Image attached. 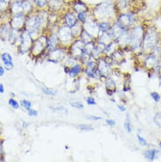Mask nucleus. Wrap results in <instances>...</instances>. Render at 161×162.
<instances>
[{
	"mask_svg": "<svg viewBox=\"0 0 161 162\" xmlns=\"http://www.w3.org/2000/svg\"><path fill=\"white\" fill-rule=\"evenodd\" d=\"M158 41V36L157 32L150 29L147 31L143 39V48L147 50H152L157 45Z\"/></svg>",
	"mask_w": 161,
	"mask_h": 162,
	"instance_id": "obj_1",
	"label": "nucleus"
},
{
	"mask_svg": "<svg viewBox=\"0 0 161 162\" xmlns=\"http://www.w3.org/2000/svg\"><path fill=\"white\" fill-rule=\"evenodd\" d=\"M143 36V31L141 27L135 28L129 37V41L134 48L138 47L141 44Z\"/></svg>",
	"mask_w": 161,
	"mask_h": 162,
	"instance_id": "obj_2",
	"label": "nucleus"
},
{
	"mask_svg": "<svg viewBox=\"0 0 161 162\" xmlns=\"http://www.w3.org/2000/svg\"><path fill=\"white\" fill-rule=\"evenodd\" d=\"M133 18L130 15L128 14H122L118 19V24L122 28L126 29L130 27L133 23Z\"/></svg>",
	"mask_w": 161,
	"mask_h": 162,
	"instance_id": "obj_3",
	"label": "nucleus"
},
{
	"mask_svg": "<svg viewBox=\"0 0 161 162\" xmlns=\"http://www.w3.org/2000/svg\"><path fill=\"white\" fill-rule=\"evenodd\" d=\"M85 43L82 41H77L72 46V54L76 57L81 56V54L85 50Z\"/></svg>",
	"mask_w": 161,
	"mask_h": 162,
	"instance_id": "obj_4",
	"label": "nucleus"
},
{
	"mask_svg": "<svg viewBox=\"0 0 161 162\" xmlns=\"http://www.w3.org/2000/svg\"><path fill=\"white\" fill-rule=\"evenodd\" d=\"M71 31L69 26L62 28L59 31V37L63 42L69 41L71 40Z\"/></svg>",
	"mask_w": 161,
	"mask_h": 162,
	"instance_id": "obj_5",
	"label": "nucleus"
},
{
	"mask_svg": "<svg viewBox=\"0 0 161 162\" xmlns=\"http://www.w3.org/2000/svg\"><path fill=\"white\" fill-rule=\"evenodd\" d=\"M2 59L5 65V68L6 70H11L14 67V64L12 62V57L10 54L4 53L2 56Z\"/></svg>",
	"mask_w": 161,
	"mask_h": 162,
	"instance_id": "obj_6",
	"label": "nucleus"
},
{
	"mask_svg": "<svg viewBox=\"0 0 161 162\" xmlns=\"http://www.w3.org/2000/svg\"><path fill=\"white\" fill-rule=\"evenodd\" d=\"M124 33V29L122 28L117 24L111 29V31L110 33H109V35L112 37L118 39L123 36Z\"/></svg>",
	"mask_w": 161,
	"mask_h": 162,
	"instance_id": "obj_7",
	"label": "nucleus"
},
{
	"mask_svg": "<svg viewBox=\"0 0 161 162\" xmlns=\"http://www.w3.org/2000/svg\"><path fill=\"white\" fill-rule=\"evenodd\" d=\"M47 41L46 38L44 37H41L39 40L37 41L36 44L34 45V47L33 48V52L34 54H38L44 49L45 45H46Z\"/></svg>",
	"mask_w": 161,
	"mask_h": 162,
	"instance_id": "obj_8",
	"label": "nucleus"
},
{
	"mask_svg": "<svg viewBox=\"0 0 161 162\" xmlns=\"http://www.w3.org/2000/svg\"><path fill=\"white\" fill-rule=\"evenodd\" d=\"M98 71L101 74V76H107L109 74V71H110V69H109V66L108 64L104 60H101L99 62L98 64Z\"/></svg>",
	"mask_w": 161,
	"mask_h": 162,
	"instance_id": "obj_9",
	"label": "nucleus"
},
{
	"mask_svg": "<svg viewBox=\"0 0 161 162\" xmlns=\"http://www.w3.org/2000/svg\"><path fill=\"white\" fill-rule=\"evenodd\" d=\"M40 19L37 17H32L28 21V28L33 31L37 30L40 27Z\"/></svg>",
	"mask_w": 161,
	"mask_h": 162,
	"instance_id": "obj_10",
	"label": "nucleus"
},
{
	"mask_svg": "<svg viewBox=\"0 0 161 162\" xmlns=\"http://www.w3.org/2000/svg\"><path fill=\"white\" fill-rule=\"evenodd\" d=\"M107 92L109 95H112V94L116 92V85L115 82L112 79H108L105 83Z\"/></svg>",
	"mask_w": 161,
	"mask_h": 162,
	"instance_id": "obj_11",
	"label": "nucleus"
},
{
	"mask_svg": "<svg viewBox=\"0 0 161 162\" xmlns=\"http://www.w3.org/2000/svg\"><path fill=\"white\" fill-rule=\"evenodd\" d=\"M66 21L67 25L69 28H72L75 26L77 22L76 18L72 13H69L68 14L66 15Z\"/></svg>",
	"mask_w": 161,
	"mask_h": 162,
	"instance_id": "obj_12",
	"label": "nucleus"
},
{
	"mask_svg": "<svg viewBox=\"0 0 161 162\" xmlns=\"http://www.w3.org/2000/svg\"><path fill=\"white\" fill-rule=\"evenodd\" d=\"M158 151L156 150H147L144 152V157L145 158L150 160H153L156 158L157 154Z\"/></svg>",
	"mask_w": 161,
	"mask_h": 162,
	"instance_id": "obj_13",
	"label": "nucleus"
},
{
	"mask_svg": "<svg viewBox=\"0 0 161 162\" xmlns=\"http://www.w3.org/2000/svg\"><path fill=\"white\" fill-rule=\"evenodd\" d=\"M85 71L88 76L93 77V75L95 71V63L93 62H89L88 64Z\"/></svg>",
	"mask_w": 161,
	"mask_h": 162,
	"instance_id": "obj_14",
	"label": "nucleus"
},
{
	"mask_svg": "<svg viewBox=\"0 0 161 162\" xmlns=\"http://www.w3.org/2000/svg\"><path fill=\"white\" fill-rule=\"evenodd\" d=\"M74 9L77 12H78V14H79V13H81V12H85L86 10H87V8L85 4H84L82 2H78L75 4Z\"/></svg>",
	"mask_w": 161,
	"mask_h": 162,
	"instance_id": "obj_15",
	"label": "nucleus"
},
{
	"mask_svg": "<svg viewBox=\"0 0 161 162\" xmlns=\"http://www.w3.org/2000/svg\"><path fill=\"white\" fill-rule=\"evenodd\" d=\"M81 70V68L79 65H76L75 66H74L73 68H72L69 70V72L70 76L72 78L76 77L80 73Z\"/></svg>",
	"mask_w": 161,
	"mask_h": 162,
	"instance_id": "obj_16",
	"label": "nucleus"
},
{
	"mask_svg": "<svg viewBox=\"0 0 161 162\" xmlns=\"http://www.w3.org/2000/svg\"><path fill=\"white\" fill-rule=\"evenodd\" d=\"M124 128L128 134H130L132 131V126H131V122L130 120V115L128 113H127L126 116V120L124 123Z\"/></svg>",
	"mask_w": 161,
	"mask_h": 162,
	"instance_id": "obj_17",
	"label": "nucleus"
},
{
	"mask_svg": "<svg viewBox=\"0 0 161 162\" xmlns=\"http://www.w3.org/2000/svg\"><path fill=\"white\" fill-rule=\"evenodd\" d=\"M81 36L82 41L86 44L91 43L92 41V36L86 31H83L81 34Z\"/></svg>",
	"mask_w": 161,
	"mask_h": 162,
	"instance_id": "obj_18",
	"label": "nucleus"
},
{
	"mask_svg": "<svg viewBox=\"0 0 161 162\" xmlns=\"http://www.w3.org/2000/svg\"><path fill=\"white\" fill-rule=\"evenodd\" d=\"M99 28L103 32H107L111 29L110 24L108 22H101L99 25Z\"/></svg>",
	"mask_w": 161,
	"mask_h": 162,
	"instance_id": "obj_19",
	"label": "nucleus"
},
{
	"mask_svg": "<svg viewBox=\"0 0 161 162\" xmlns=\"http://www.w3.org/2000/svg\"><path fill=\"white\" fill-rule=\"evenodd\" d=\"M156 63V59L153 56H150L148 57L146 60V66L149 68L153 67V65Z\"/></svg>",
	"mask_w": 161,
	"mask_h": 162,
	"instance_id": "obj_20",
	"label": "nucleus"
},
{
	"mask_svg": "<svg viewBox=\"0 0 161 162\" xmlns=\"http://www.w3.org/2000/svg\"><path fill=\"white\" fill-rule=\"evenodd\" d=\"M153 121L157 126L161 127V113H157L153 117Z\"/></svg>",
	"mask_w": 161,
	"mask_h": 162,
	"instance_id": "obj_21",
	"label": "nucleus"
},
{
	"mask_svg": "<svg viewBox=\"0 0 161 162\" xmlns=\"http://www.w3.org/2000/svg\"><path fill=\"white\" fill-rule=\"evenodd\" d=\"M131 0H119V5L122 8H126Z\"/></svg>",
	"mask_w": 161,
	"mask_h": 162,
	"instance_id": "obj_22",
	"label": "nucleus"
},
{
	"mask_svg": "<svg viewBox=\"0 0 161 162\" xmlns=\"http://www.w3.org/2000/svg\"><path fill=\"white\" fill-rule=\"evenodd\" d=\"M79 127L81 130L84 131H92L93 130V128L91 126V125H85V124H81L79 125Z\"/></svg>",
	"mask_w": 161,
	"mask_h": 162,
	"instance_id": "obj_23",
	"label": "nucleus"
},
{
	"mask_svg": "<svg viewBox=\"0 0 161 162\" xmlns=\"http://www.w3.org/2000/svg\"><path fill=\"white\" fill-rule=\"evenodd\" d=\"M21 104L25 109H26L27 111L31 107V102L27 100H25V99L22 100L21 101Z\"/></svg>",
	"mask_w": 161,
	"mask_h": 162,
	"instance_id": "obj_24",
	"label": "nucleus"
},
{
	"mask_svg": "<svg viewBox=\"0 0 161 162\" xmlns=\"http://www.w3.org/2000/svg\"><path fill=\"white\" fill-rule=\"evenodd\" d=\"M8 103H9V104L11 106H12V107L14 108V109H18L19 107V104H18V103L17 102V101L14 100V99H10L8 101Z\"/></svg>",
	"mask_w": 161,
	"mask_h": 162,
	"instance_id": "obj_25",
	"label": "nucleus"
},
{
	"mask_svg": "<svg viewBox=\"0 0 161 162\" xmlns=\"http://www.w3.org/2000/svg\"><path fill=\"white\" fill-rule=\"evenodd\" d=\"M78 19L79 20L82 22H85L86 21V15L85 14V12H81L79 13L78 15Z\"/></svg>",
	"mask_w": 161,
	"mask_h": 162,
	"instance_id": "obj_26",
	"label": "nucleus"
},
{
	"mask_svg": "<svg viewBox=\"0 0 161 162\" xmlns=\"http://www.w3.org/2000/svg\"><path fill=\"white\" fill-rule=\"evenodd\" d=\"M70 106H72L73 107L78 108V109H83L84 108V106H83L82 104L78 102H74L70 103Z\"/></svg>",
	"mask_w": 161,
	"mask_h": 162,
	"instance_id": "obj_27",
	"label": "nucleus"
},
{
	"mask_svg": "<svg viewBox=\"0 0 161 162\" xmlns=\"http://www.w3.org/2000/svg\"><path fill=\"white\" fill-rule=\"evenodd\" d=\"M137 138H138V142H139V143L141 144V145H142L143 146H145L147 145V141L146 140L143 138L142 137H141V136H140L139 134L137 135Z\"/></svg>",
	"mask_w": 161,
	"mask_h": 162,
	"instance_id": "obj_28",
	"label": "nucleus"
},
{
	"mask_svg": "<svg viewBox=\"0 0 161 162\" xmlns=\"http://www.w3.org/2000/svg\"><path fill=\"white\" fill-rule=\"evenodd\" d=\"M150 95L152 97V99L154 101H155L156 102H159L160 101V95H159L158 93H157L156 92H152L150 94Z\"/></svg>",
	"mask_w": 161,
	"mask_h": 162,
	"instance_id": "obj_29",
	"label": "nucleus"
},
{
	"mask_svg": "<svg viewBox=\"0 0 161 162\" xmlns=\"http://www.w3.org/2000/svg\"><path fill=\"white\" fill-rule=\"evenodd\" d=\"M43 91L45 94L48 95H55V94H56L55 91H53V90H51L48 89V88H43Z\"/></svg>",
	"mask_w": 161,
	"mask_h": 162,
	"instance_id": "obj_30",
	"label": "nucleus"
},
{
	"mask_svg": "<svg viewBox=\"0 0 161 162\" xmlns=\"http://www.w3.org/2000/svg\"><path fill=\"white\" fill-rule=\"evenodd\" d=\"M7 5L6 0H0V10H3Z\"/></svg>",
	"mask_w": 161,
	"mask_h": 162,
	"instance_id": "obj_31",
	"label": "nucleus"
},
{
	"mask_svg": "<svg viewBox=\"0 0 161 162\" xmlns=\"http://www.w3.org/2000/svg\"><path fill=\"white\" fill-rule=\"evenodd\" d=\"M86 102L89 105H95L96 102L93 97H88L86 99Z\"/></svg>",
	"mask_w": 161,
	"mask_h": 162,
	"instance_id": "obj_32",
	"label": "nucleus"
},
{
	"mask_svg": "<svg viewBox=\"0 0 161 162\" xmlns=\"http://www.w3.org/2000/svg\"><path fill=\"white\" fill-rule=\"evenodd\" d=\"M29 115L31 116H36L37 115V111L34 109H32L31 108L28 110Z\"/></svg>",
	"mask_w": 161,
	"mask_h": 162,
	"instance_id": "obj_33",
	"label": "nucleus"
},
{
	"mask_svg": "<svg viewBox=\"0 0 161 162\" xmlns=\"http://www.w3.org/2000/svg\"><path fill=\"white\" fill-rule=\"evenodd\" d=\"M47 3V0H37V4L39 6H44Z\"/></svg>",
	"mask_w": 161,
	"mask_h": 162,
	"instance_id": "obj_34",
	"label": "nucleus"
},
{
	"mask_svg": "<svg viewBox=\"0 0 161 162\" xmlns=\"http://www.w3.org/2000/svg\"><path fill=\"white\" fill-rule=\"evenodd\" d=\"M56 38H51V39L50 40V42H49V44L50 45L51 47H53V45H55L56 44Z\"/></svg>",
	"mask_w": 161,
	"mask_h": 162,
	"instance_id": "obj_35",
	"label": "nucleus"
},
{
	"mask_svg": "<svg viewBox=\"0 0 161 162\" xmlns=\"http://www.w3.org/2000/svg\"><path fill=\"white\" fill-rule=\"evenodd\" d=\"M87 118L89 120H101V117H100V116H88Z\"/></svg>",
	"mask_w": 161,
	"mask_h": 162,
	"instance_id": "obj_36",
	"label": "nucleus"
},
{
	"mask_svg": "<svg viewBox=\"0 0 161 162\" xmlns=\"http://www.w3.org/2000/svg\"><path fill=\"white\" fill-rule=\"evenodd\" d=\"M106 123L110 126H113L115 124V121L113 120H111V119H107L106 120Z\"/></svg>",
	"mask_w": 161,
	"mask_h": 162,
	"instance_id": "obj_37",
	"label": "nucleus"
},
{
	"mask_svg": "<svg viewBox=\"0 0 161 162\" xmlns=\"http://www.w3.org/2000/svg\"><path fill=\"white\" fill-rule=\"evenodd\" d=\"M5 74V70L3 68L2 66V65L0 64V76H2Z\"/></svg>",
	"mask_w": 161,
	"mask_h": 162,
	"instance_id": "obj_38",
	"label": "nucleus"
},
{
	"mask_svg": "<svg viewBox=\"0 0 161 162\" xmlns=\"http://www.w3.org/2000/svg\"><path fill=\"white\" fill-rule=\"evenodd\" d=\"M118 108L119 109L120 111H122V112H124L126 111V108L124 107V106H121V105H118Z\"/></svg>",
	"mask_w": 161,
	"mask_h": 162,
	"instance_id": "obj_39",
	"label": "nucleus"
},
{
	"mask_svg": "<svg viewBox=\"0 0 161 162\" xmlns=\"http://www.w3.org/2000/svg\"><path fill=\"white\" fill-rule=\"evenodd\" d=\"M4 92H5L4 87H3V85H2V84L0 83V93L3 94V93H4Z\"/></svg>",
	"mask_w": 161,
	"mask_h": 162,
	"instance_id": "obj_40",
	"label": "nucleus"
},
{
	"mask_svg": "<svg viewBox=\"0 0 161 162\" xmlns=\"http://www.w3.org/2000/svg\"><path fill=\"white\" fill-rule=\"evenodd\" d=\"M159 146L161 147V141L160 142V143H159Z\"/></svg>",
	"mask_w": 161,
	"mask_h": 162,
	"instance_id": "obj_41",
	"label": "nucleus"
}]
</instances>
